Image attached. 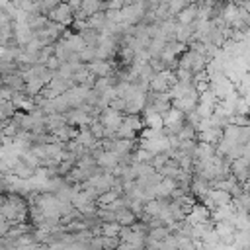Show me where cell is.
Instances as JSON below:
<instances>
[{"label": "cell", "mask_w": 250, "mask_h": 250, "mask_svg": "<svg viewBox=\"0 0 250 250\" xmlns=\"http://www.w3.org/2000/svg\"><path fill=\"white\" fill-rule=\"evenodd\" d=\"M230 172H232V178L240 184H248L250 182V160L248 158H236L232 164H230Z\"/></svg>", "instance_id": "cell-1"}, {"label": "cell", "mask_w": 250, "mask_h": 250, "mask_svg": "<svg viewBox=\"0 0 250 250\" xmlns=\"http://www.w3.org/2000/svg\"><path fill=\"white\" fill-rule=\"evenodd\" d=\"M49 20L55 21V23H61V25H64V27H70L72 21H74V14H72L68 2H64V4L61 2V6H59L55 12H51Z\"/></svg>", "instance_id": "cell-2"}, {"label": "cell", "mask_w": 250, "mask_h": 250, "mask_svg": "<svg viewBox=\"0 0 250 250\" xmlns=\"http://www.w3.org/2000/svg\"><path fill=\"white\" fill-rule=\"evenodd\" d=\"M88 70L96 76V78H107L115 72V66L111 61H94L92 64H88Z\"/></svg>", "instance_id": "cell-3"}, {"label": "cell", "mask_w": 250, "mask_h": 250, "mask_svg": "<svg viewBox=\"0 0 250 250\" xmlns=\"http://www.w3.org/2000/svg\"><path fill=\"white\" fill-rule=\"evenodd\" d=\"M66 121H68V125H72V127H86V125H90L94 119L84 111V109H70L68 113H66Z\"/></svg>", "instance_id": "cell-4"}, {"label": "cell", "mask_w": 250, "mask_h": 250, "mask_svg": "<svg viewBox=\"0 0 250 250\" xmlns=\"http://www.w3.org/2000/svg\"><path fill=\"white\" fill-rule=\"evenodd\" d=\"M178 23H184V25H193L197 20H199V6L197 2H191L184 12L178 14Z\"/></svg>", "instance_id": "cell-5"}, {"label": "cell", "mask_w": 250, "mask_h": 250, "mask_svg": "<svg viewBox=\"0 0 250 250\" xmlns=\"http://www.w3.org/2000/svg\"><path fill=\"white\" fill-rule=\"evenodd\" d=\"M176 189H178V182L176 180L162 178V182L156 186V199H170Z\"/></svg>", "instance_id": "cell-6"}, {"label": "cell", "mask_w": 250, "mask_h": 250, "mask_svg": "<svg viewBox=\"0 0 250 250\" xmlns=\"http://www.w3.org/2000/svg\"><path fill=\"white\" fill-rule=\"evenodd\" d=\"M195 37V25H184V23H178L176 27V41L182 43V45H189Z\"/></svg>", "instance_id": "cell-7"}, {"label": "cell", "mask_w": 250, "mask_h": 250, "mask_svg": "<svg viewBox=\"0 0 250 250\" xmlns=\"http://www.w3.org/2000/svg\"><path fill=\"white\" fill-rule=\"evenodd\" d=\"M139 223V217L131 209H121L117 211V225L119 227H135Z\"/></svg>", "instance_id": "cell-8"}, {"label": "cell", "mask_w": 250, "mask_h": 250, "mask_svg": "<svg viewBox=\"0 0 250 250\" xmlns=\"http://www.w3.org/2000/svg\"><path fill=\"white\" fill-rule=\"evenodd\" d=\"M80 37H82L84 45L90 47V49H98V45H100V41H102V33L96 31V29H86V31L80 33Z\"/></svg>", "instance_id": "cell-9"}, {"label": "cell", "mask_w": 250, "mask_h": 250, "mask_svg": "<svg viewBox=\"0 0 250 250\" xmlns=\"http://www.w3.org/2000/svg\"><path fill=\"white\" fill-rule=\"evenodd\" d=\"M16 113H18V107H16L14 102H10V100H2L0 102V117H2V123L14 119Z\"/></svg>", "instance_id": "cell-10"}, {"label": "cell", "mask_w": 250, "mask_h": 250, "mask_svg": "<svg viewBox=\"0 0 250 250\" xmlns=\"http://www.w3.org/2000/svg\"><path fill=\"white\" fill-rule=\"evenodd\" d=\"M88 127H90V131H92V135H94V139H96L98 143H102V141H105V139H107V129L102 125V121H100V119H94Z\"/></svg>", "instance_id": "cell-11"}, {"label": "cell", "mask_w": 250, "mask_h": 250, "mask_svg": "<svg viewBox=\"0 0 250 250\" xmlns=\"http://www.w3.org/2000/svg\"><path fill=\"white\" fill-rule=\"evenodd\" d=\"M170 234H172V230L168 227H160V229H152L150 234H148V238L154 240V242H164Z\"/></svg>", "instance_id": "cell-12"}, {"label": "cell", "mask_w": 250, "mask_h": 250, "mask_svg": "<svg viewBox=\"0 0 250 250\" xmlns=\"http://www.w3.org/2000/svg\"><path fill=\"white\" fill-rule=\"evenodd\" d=\"M98 219H100L104 225H107V223H117V213H115L113 209H109V207L98 209Z\"/></svg>", "instance_id": "cell-13"}, {"label": "cell", "mask_w": 250, "mask_h": 250, "mask_svg": "<svg viewBox=\"0 0 250 250\" xmlns=\"http://www.w3.org/2000/svg\"><path fill=\"white\" fill-rule=\"evenodd\" d=\"M189 4H191V2H180V0H172V2H168L170 16H172V18H178V14H180V12H184Z\"/></svg>", "instance_id": "cell-14"}, {"label": "cell", "mask_w": 250, "mask_h": 250, "mask_svg": "<svg viewBox=\"0 0 250 250\" xmlns=\"http://www.w3.org/2000/svg\"><path fill=\"white\" fill-rule=\"evenodd\" d=\"M123 244L119 236H104V250H117Z\"/></svg>", "instance_id": "cell-15"}, {"label": "cell", "mask_w": 250, "mask_h": 250, "mask_svg": "<svg viewBox=\"0 0 250 250\" xmlns=\"http://www.w3.org/2000/svg\"><path fill=\"white\" fill-rule=\"evenodd\" d=\"M121 227L117 223H107L102 227V236H119Z\"/></svg>", "instance_id": "cell-16"}, {"label": "cell", "mask_w": 250, "mask_h": 250, "mask_svg": "<svg viewBox=\"0 0 250 250\" xmlns=\"http://www.w3.org/2000/svg\"><path fill=\"white\" fill-rule=\"evenodd\" d=\"M230 125L240 127V129L250 127V115H232V117H230Z\"/></svg>", "instance_id": "cell-17"}, {"label": "cell", "mask_w": 250, "mask_h": 250, "mask_svg": "<svg viewBox=\"0 0 250 250\" xmlns=\"http://www.w3.org/2000/svg\"><path fill=\"white\" fill-rule=\"evenodd\" d=\"M160 250H178V236L170 234L164 242H160Z\"/></svg>", "instance_id": "cell-18"}, {"label": "cell", "mask_w": 250, "mask_h": 250, "mask_svg": "<svg viewBox=\"0 0 250 250\" xmlns=\"http://www.w3.org/2000/svg\"><path fill=\"white\" fill-rule=\"evenodd\" d=\"M88 246L90 250H104V236H94Z\"/></svg>", "instance_id": "cell-19"}, {"label": "cell", "mask_w": 250, "mask_h": 250, "mask_svg": "<svg viewBox=\"0 0 250 250\" xmlns=\"http://www.w3.org/2000/svg\"><path fill=\"white\" fill-rule=\"evenodd\" d=\"M248 221H250V215H248Z\"/></svg>", "instance_id": "cell-20"}]
</instances>
